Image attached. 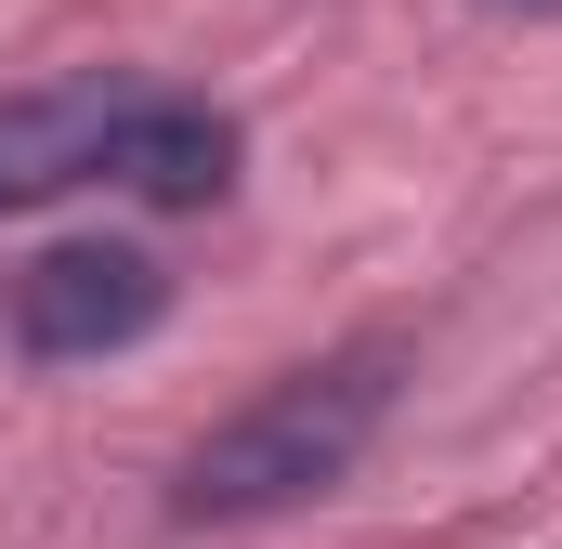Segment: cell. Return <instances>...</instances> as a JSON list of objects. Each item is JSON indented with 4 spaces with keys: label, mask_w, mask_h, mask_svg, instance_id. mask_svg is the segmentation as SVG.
<instances>
[{
    "label": "cell",
    "mask_w": 562,
    "mask_h": 549,
    "mask_svg": "<svg viewBox=\"0 0 562 549\" xmlns=\"http://www.w3.org/2000/svg\"><path fill=\"white\" fill-rule=\"evenodd\" d=\"M393 393H406V354H393V340H340V354L262 380L249 406L170 471V524H276L301 497H327V484L380 445Z\"/></svg>",
    "instance_id": "obj_1"
},
{
    "label": "cell",
    "mask_w": 562,
    "mask_h": 549,
    "mask_svg": "<svg viewBox=\"0 0 562 549\" xmlns=\"http://www.w3.org/2000/svg\"><path fill=\"white\" fill-rule=\"evenodd\" d=\"M157 314H170V274L144 249H119V236H66V249H40L13 274V354H40V367L132 354Z\"/></svg>",
    "instance_id": "obj_2"
},
{
    "label": "cell",
    "mask_w": 562,
    "mask_h": 549,
    "mask_svg": "<svg viewBox=\"0 0 562 549\" xmlns=\"http://www.w3.org/2000/svg\"><path fill=\"white\" fill-rule=\"evenodd\" d=\"M132 105H144V79H40V92H0V223L105 183Z\"/></svg>",
    "instance_id": "obj_3"
},
{
    "label": "cell",
    "mask_w": 562,
    "mask_h": 549,
    "mask_svg": "<svg viewBox=\"0 0 562 549\" xmlns=\"http://www.w3.org/2000/svg\"><path fill=\"white\" fill-rule=\"evenodd\" d=\"M236 119L223 105H196V92H144L132 105V132H119V197H144V210H210L223 183H236Z\"/></svg>",
    "instance_id": "obj_4"
},
{
    "label": "cell",
    "mask_w": 562,
    "mask_h": 549,
    "mask_svg": "<svg viewBox=\"0 0 562 549\" xmlns=\"http://www.w3.org/2000/svg\"><path fill=\"white\" fill-rule=\"evenodd\" d=\"M497 13H562V0H497Z\"/></svg>",
    "instance_id": "obj_5"
}]
</instances>
